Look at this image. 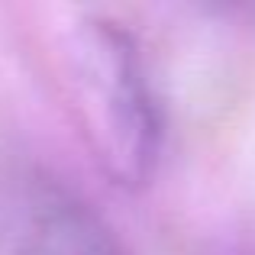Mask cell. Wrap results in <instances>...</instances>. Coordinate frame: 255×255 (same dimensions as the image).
Instances as JSON below:
<instances>
[{"label": "cell", "mask_w": 255, "mask_h": 255, "mask_svg": "<svg viewBox=\"0 0 255 255\" xmlns=\"http://www.w3.org/2000/svg\"><path fill=\"white\" fill-rule=\"evenodd\" d=\"M68 78L97 165L120 187L145 184L162 152V110L132 36L104 16L78 23L68 45Z\"/></svg>", "instance_id": "1"}, {"label": "cell", "mask_w": 255, "mask_h": 255, "mask_svg": "<svg viewBox=\"0 0 255 255\" xmlns=\"http://www.w3.org/2000/svg\"><path fill=\"white\" fill-rule=\"evenodd\" d=\"M0 255H129L87 200L52 178H26L0 204Z\"/></svg>", "instance_id": "2"}]
</instances>
